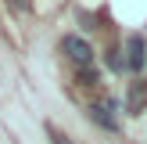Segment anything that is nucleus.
I'll return each instance as SVG.
<instances>
[{"label":"nucleus","instance_id":"f257e3e1","mask_svg":"<svg viewBox=\"0 0 147 144\" xmlns=\"http://www.w3.org/2000/svg\"><path fill=\"white\" fill-rule=\"evenodd\" d=\"M61 50H65V58H68L76 69H93V47H90L86 36H79V33L61 36Z\"/></svg>","mask_w":147,"mask_h":144},{"label":"nucleus","instance_id":"f03ea898","mask_svg":"<svg viewBox=\"0 0 147 144\" xmlns=\"http://www.w3.org/2000/svg\"><path fill=\"white\" fill-rule=\"evenodd\" d=\"M122 58H126V72H136L140 76L147 69V40L136 36V33H129L126 43H122Z\"/></svg>","mask_w":147,"mask_h":144},{"label":"nucleus","instance_id":"7ed1b4c3","mask_svg":"<svg viewBox=\"0 0 147 144\" xmlns=\"http://www.w3.org/2000/svg\"><path fill=\"white\" fill-rule=\"evenodd\" d=\"M115 112H119V101H111V97L90 105V119L97 122L100 130H108V133H119V115H115Z\"/></svg>","mask_w":147,"mask_h":144},{"label":"nucleus","instance_id":"20e7f679","mask_svg":"<svg viewBox=\"0 0 147 144\" xmlns=\"http://www.w3.org/2000/svg\"><path fill=\"white\" fill-rule=\"evenodd\" d=\"M126 108H129V115L147 112V83H144V79L129 83V90H126Z\"/></svg>","mask_w":147,"mask_h":144},{"label":"nucleus","instance_id":"39448f33","mask_svg":"<svg viewBox=\"0 0 147 144\" xmlns=\"http://www.w3.org/2000/svg\"><path fill=\"white\" fill-rule=\"evenodd\" d=\"M104 65L111 72H126V58H122V47H108L104 50Z\"/></svg>","mask_w":147,"mask_h":144},{"label":"nucleus","instance_id":"423d86ee","mask_svg":"<svg viewBox=\"0 0 147 144\" xmlns=\"http://www.w3.org/2000/svg\"><path fill=\"white\" fill-rule=\"evenodd\" d=\"M83 72V86H97V72L93 69H79Z\"/></svg>","mask_w":147,"mask_h":144}]
</instances>
